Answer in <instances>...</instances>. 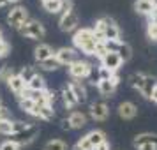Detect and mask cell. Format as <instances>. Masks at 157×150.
Here are the masks:
<instances>
[{
    "label": "cell",
    "instance_id": "9",
    "mask_svg": "<svg viewBox=\"0 0 157 150\" xmlns=\"http://www.w3.org/2000/svg\"><path fill=\"white\" fill-rule=\"evenodd\" d=\"M122 64H124V60H122L120 55H118V53H115V51H108L106 57L101 60V65H102V67H106V69H109L111 72H117L122 67Z\"/></svg>",
    "mask_w": 157,
    "mask_h": 150
},
{
    "label": "cell",
    "instance_id": "50",
    "mask_svg": "<svg viewBox=\"0 0 157 150\" xmlns=\"http://www.w3.org/2000/svg\"><path fill=\"white\" fill-rule=\"evenodd\" d=\"M7 2H11V4H16V2H20V0H7Z\"/></svg>",
    "mask_w": 157,
    "mask_h": 150
},
{
    "label": "cell",
    "instance_id": "27",
    "mask_svg": "<svg viewBox=\"0 0 157 150\" xmlns=\"http://www.w3.org/2000/svg\"><path fill=\"white\" fill-rule=\"evenodd\" d=\"M43 150H67V145L62 140H50V141H46Z\"/></svg>",
    "mask_w": 157,
    "mask_h": 150
},
{
    "label": "cell",
    "instance_id": "3",
    "mask_svg": "<svg viewBox=\"0 0 157 150\" xmlns=\"http://www.w3.org/2000/svg\"><path fill=\"white\" fill-rule=\"evenodd\" d=\"M20 34L25 37H29V39H43L46 36V30H44V25L41 21H37V20H29V21H25L23 27H20Z\"/></svg>",
    "mask_w": 157,
    "mask_h": 150
},
{
    "label": "cell",
    "instance_id": "39",
    "mask_svg": "<svg viewBox=\"0 0 157 150\" xmlns=\"http://www.w3.org/2000/svg\"><path fill=\"white\" fill-rule=\"evenodd\" d=\"M147 34L152 41H157V23H148L147 27Z\"/></svg>",
    "mask_w": 157,
    "mask_h": 150
},
{
    "label": "cell",
    "instance_id": "49",
    "mask_svg": "<svg viewBox=\"0 0 157 150\" xmlns=\"http://www.w3.org/2000/svg\"><path fill=\"white\" fill-rule=\"evenodd\" d=\"M0 41H4V34H2V29H0Z\"/></svg>",
    "mask_w": 157,
    "mask_h": 150
},
{
    "label": "cell",
    "instance_id": "44",
    "mask_svg": "<svg viewBox=\"0 0 157 150\" xmlns=\"http://www.w3.org/2000/svg\"><path fill=\"white\" fill-rule=\"evenodd\" d=\"M94 150H109V143L108 141H104V143H101L99 147H95Z\"/></svg>",
    "mask_w": 157,
    "mask_h": 150
},
{
    "label": "cell",
    "instance_id": "25",
    "mask_svg": "<svg viewBox=\"0 0 157 150\" xmlns=\"http://www.w3.org/2000/svg\"><path fill=\"white\" fill-rule=\"evenodd\" d=\"M145 78H147V74H143V72H134V74L129 76V83H131V87H134L136 90L140 92L143 83H145Z\"/></svg>",
    "mask_w": 157,
    "mask_h": 150
},
{
    "label": "cell",
    "instance_id": "8",
    "mask_svg": "<svg viewBox=\"0 0 157 150\" xmlns=\"http://www.w3.org/2000/svg\"><path fill=\"white\" fill-rule=\"evenodd\" d=\"M60 30H64V32H74V30H78V25H79V20H78V14L71 11V13H67V14L60 16Z\"/></svg>",
    "mask_w": 157,
    "mask_h": 150
},
{
    "label": "cell",
    "instance_id": "36",
    "mask_svg": "<svg viewBox=\"0 0 157 150\" xmlns=\"http://www.w3.org/2000/svg\"><path fill=\"white\" fill-rule=\"evenodd\" d=\"M71 11H72V0H62L58 16H64V14H67V13H71Z\"/></svg>",
    "mask_w": 157,
    "mask_h": 150
},
{
    "label": "cell",
    "instance_id": "38",
    "mask_svg": "<svg viewBox=\"0 0 157 150\" xmlns=\"http://www.w3.org/2000/svg\"><path fill=\"white\" fill-rule=\"evenodd\" d=\"M117 74V72H111L109 69H106V67H102L101 65L99 67V79H111Z\"/></svg>",
    "mask_w": 157,
    "mask_h": 150
},
{
    "label": "cell",
    "instance_id": "2",
    "mask_svg": "<svg viewBox=\"0 0 157 150\" xmlns=\"http://www.w3.org/2000/svg\"><path fill=\"white\" fill-rule=\"evenodd\" d=\"M72 43L79 51H83L85 55H94L95 46H97V37L94 34V29H78L72 36Z\"/></svg>",
    "mask_w": 157,
    "mask_h": 150
},
{
    "label": "cell",
    "instance_id": "23",
    "mask_svg": "<svg viewBox=\"0 0 157 150\" xmlns=\"http://www.w3.org/2000/svg\"><path fill=\"white\" fill-rule=\"evenodd\" d=\"M86 138L90 140V143H92L94 148H95V147H99L101 143L106 141V134H104L101 129H94V131H90V133L86 134Z\"/></svg>",
    "mask_w": 157,
    "mask_h": 150
},
{
    "label": "cell",
    "instance_id": "20",
    "mask_svg": "<svg viewBox=\"0 0 157 150\" xmlns=\"http://www.w3.org/2000/svg\"><path fill=\"white\" fill-rule=\"evenodd\" d=\"M62 102L65 104V108H74L76 104H79L78 99H76V95L72 94V90L69 88V85H65L64 87V90H62Z\"/></svg>",
    "mask_w": 157,
    "mask_h": 150
},
{
    "label": "cell",
    "instance_id": "40",
    "mask_svg": "<svg viewBox=\"0 0 157 150\" xmlns=\"http://www.w3.org/2000/svg\"><path fill=\"white\" fill-rule=\"evenodd\" d=\"M104 44H106V48H108V51H118V48H120V44H122V41H104Z\"/></svg>",
    "mask_w": 157,
    "mask_h": 150
},
{
    "label": "cell",
    "instance_id": "6",
    "mask_svg": "<svg viewBox=\"0 0 157 150\" xmlns=\"http://www.w3.org/2000/svg\"><path fill=\"white\" fill-rule=\"evenodd\" d=\"M37 134H39V127H37V125H34V124H30V125L25 129L23 133L13 136V141H16L20 147H23V145H29V143L34 141V140L37 138Z\"/></svg>",
    "mask_w": 157,
    "mask_h": 150
},
{
    "label": "cell",
    "instance_id": "43",
    "mask_svg": "<svg viewBox=\"0 0 157 150\" xmlns=\"http://www.w3.org/2000/svg\"><path fill=\"white\" fill-rule=\"evenodd\" d=\"M150 18V23H157V4H155V7H154V11L148 14Z\"/></svg>",
    "mask_w": 157,
    "mask_h": 150
},
{
    "label": "cell",
    "instance_id": "41",
    "mask_svg": "<svg viewBox=\"0 0 157 150\" xmlns=\"http://www.w3.org/2000/svg\"><path fill=\"white\" fill-rule=\"evenodd\" d=\"M0 120H11V111L2 104H0Z\"/></svg>",
    "mask_w": 157,
    "mask_h": 150
},
{
    "label": "cell",
    "instance_id": "32",
    "mask_svg": "<svg viewBox=\"0 0 157 150\" xmlns=\"http://www.w3.org/2000/svg\"><path fill=\"white\" fill-rule=\"evenodd\" d=\"M14 76V71H13V67H9V65H4L2 69H0V81H6L7 83L9 79Z\"/></svg>",
    "mask_w": 157,
    "mask_h": 150
},
{
    "label": "cell",
    "instance_id": "12",
    "mask_svg": "<svg viewBox=\"0 0 157 150\" xmlns=\"http://www.w3.org/2000/svg\"><path fill=\"white\" fill-rule=\"evenodd\" d=\"M136 115H138V106L131 101H124L118 104V117L124 120H132Z\"/></svg>",
    "mask_w": 157,
    "mask_h": 150
},
{
    "label": "cell",
    "instance_id": "26",
    "mask_svg": "<svg viewBox=\"0 0 157 150\" xmlns=\"http://www.w3.org/2000/svg\"><path fill=\"white\" fill-rule=\"evenodd\" d=\"M39 67L43 69V71H57L60 64H58V60L55 57L48 58V60H44V62H39Z\"/></svg>",
    "mask_w": 157,
    "mask_h": 150
},
{
    "label": "cell",
    "instance_id": "24",
    "mask_svg": "<svg viewBox=\"0 0 157 150\" xmlns=\"http://www.w3.org/2000/svg\"><path fill=\"white\" fill-rule=\"evenodd\" d=\"M18 102H20V108H21L23 111H27L29 115L32 113V110L37 106V104H36V102H34L32 99H30L27 94H23L21 97H18Z\"/></svg>",
    "mask_w": 157,
    "mask_h": 150
},
{
    "label": "cell",
    "instance_id": "10",
    "mask_svg": "<svg viewBox=\"0 0 157 150\" xmlns=\"http://www.w3.org/2000/svg\"><path fill=\"white\" fill-rule=\"evenodd\" d=\"M90 117L97 122H104L109 117V108H108V104L102 102V101L94 102L92 106H90Z\"/></svg>",
    "mask_w": 157,
    "mask_h": 150
},
{
    "label": "cell",
    "instance_id": "7",
    "mask_svg": "<svg viewBox=\"0 0 157 150\" xmlns=\"http://www.w3.org/2000/svg\"><path fill=\"white\" fill-rule=\"evenodd\" d=\"M118 83H120V79H118V76L115 74L111 79H99V81H97V90H99V94L102 95V97H109V95L115 94Z\"/></svg>",
    "mask_w": 157,
    "mask_h": 150
},
{
    "label": "cell",
    "instance_id": "22",
    "mask_svg": "<svg viewBox=\"0 0 157 150\" xmlns=\"http://www.w3.org/2000/svg\"><path fill=\"white\" fill-rule=\"evenodd\" d=\"M157 87V83H155V79L152 78V76H148L147 74V78H145V83H143V87H141V90H140V94H141L145 99H150L152 97V92H154V88Z\"/></svg>",
    "mask_w": 157,
    "mask_h": 150
},
{
    "label": "cell",
    "instance_id": "11",
    "mask_svg": "<svg viewBox=\"0 0 157 150\" xmlns=\"http://www.w3.org/2000/svg\"><path fill=\"white\" fill-rule=\"evenodd\" d=\"M55 58L58 60V64L60 65H69L72 62H76L78 58H76V51L72 50V48H60V50L55 51Z\"/></svg>",
    "mask_w": 157,
    "mask_h": 150
},
{
    "label": "cell",
    "instance_id": "4",
    "mask_svg": "<svg viewBox=\"0 0 157 150\" xmlns=\"http://www.w3.org/2000/svg\"><path fill=\"white\" fill-rule=\"evenodd\" d=\"M29 20H30V18H29L27 9L21 7V6H16V7H13L7 13V23L13 27V29L20 30V27H23L25 21H29Z\"/></svg>",
    "mask_w": 157,
    "mask_h": 150
},
{
    "label": "cell",
    "instance_id": "5",
    "mask_svg": "<svg viewBox=\"0 0 157 150\" xmlns=\"http://www.w3.org/2000/svg\"><path fill=\"white\" fill-rule=\"evenodd\" d=\"M90 72H92V65L88 64V62H85V60H76V62H72L71 65H69V74H71L74 79H83L86 78V76H90Z\"/></svg>",
    "mask_w": 157,
    "mask_h": 150
},
{
    "label": "cell",
    "instance_id": "15",
    "mask_svg": "<svg viewBox=\"0 0 157 150\" xmlns=\"http://www.w3.org/2000/svg\"><path fill=\"white\" fill-rule=\"evenodd\" d=\"M34 57H36L37 64H39V62H44V60H48V58L55 57V51H53V48H51L50 44L41 43V44H37L36 46V50H34Z\"/></svg>",
    "mask_w": 157,
    "mask_h": 150
},
{
    "label": "cell",
    "instance_id": "1",
    "mask_svg": "<svg viewBox=\"0 0 157 150\" xmlns=\"http://www.w3.org/2000/svg\"><path fill=\"white\" fill-rule=\"evenodd\" d=\"M94 34H95L99 43H104V41H122L120 39V27L109 16H104V18H101V20L95 21Z\"/></svg>",
    "mask_w": 157,
    "mask_h": 150
},
{
    "label": "cell",
    "instance_id": "31",
    "mask_svg": "<svg viewBox=\"0 0 157 150\" xmlns=\"http://www.w3.org/2000/svg\"><path fill=\"white\" fill-rule=\"evenodd\" d=\"M0 134L13 136V120H0Z\"/></svg>",
    "mask_w": 157,
    "mask_h": 150
},
{
    "label": "cell",
    "instance_id": "34",
    "mask_svg": "<svg viewBox=\"0 0 157 150\" xmlns=\"http://www.w3.org/2000/svg\"><path fill=\"white\" fill-rule=\"evenodd\" d=\"M29 125H30V124H27V122H23V120H14V122H13V136L23 133Z\"/></svg>",
    "mask_w": 157,
    "mask_h": 150
},
{
    "label": "cell",
    "instance_id": "47",
    "mask_svg": "<svg viewBox=\"0 0 157 150\" xmlns=\"http://www.w3.org/2000/svg\"><path fill=\"white\" fill-rule=\"evenodd\" d=\"M140 150H157V147H154V145H147V147H141Z\"/></svg>",
    "mask_w": 157,
    "mask_h": 150
},
{
    "label": "cell",
    "instance_id": "19",
    "mask_svg": "<svg viewBox=\"0 0 157 150\" xmlns=\"http://www.w3.org/2000/svg\"><path fill=\"white\" fill-rule=\"evenodd\" d=\"M69 88H71L72 94L76 95L78 102H85V101H86V88L81 85V81H78V79L71 81V83H69Z\"/></svg>",
    "mask_w": 157,
    "mask_h": 150
},
{
    "label": "cell",
    "instance_id": "13",
    "mask_svg": "<svg viewBox=\"0 0 157 150\" xmlns=\"http://www.w3.org/2000/svg\"><path fill=\"white\" fill-rule=\"evenodd\" d=\"M9 88H11V92H14L18 97H21L23 94L27 92V81L20 76V74H14L13 78L7 81Z\"/></svg>",
    "mask_w": 157,
    "mask_h": 150
},
{
    "label": "cell",
    "instance_id": "33",
    "mask_svg": "<svg viewBox=\"0 0 157 150\" xmlns=\"http://www.w3.org/2000/svg\"><path fill=\"white\" fill-rule=\"evenodd\" d=\"M37 72H36V69H34V67H30V65H27V67H23L21 69V72H20V76H21L23 79H25V81H27V83H29L30 79L34 78V76H36Z\"/></svg>",
    "mask_w": 157,
    "mask_h": 150
},
{
    "label": "cell",
    "instance_id": "14",
    "mask_svg": "<svg viewBox=\"0 0 157 150\" xmlns=\"http://www.w3.org/2000/svg\"><path fill=\"white\" fill-rule=\"evenodd\" d=\"M134 147L138 150L141 148V147H147V145H154L157 147V134L155 133H141V134H138L134 138Z\"/></svg>",
    "mask_w": 157,
    "mask_h": 150
},
{
    "label": "cell",
    "instance_id": "18",
    "mask_svg": "<svg viewBox=\"0 0 157 150\" xmlns=\"http://www.w3.org/2000/svg\"><path fill=\"white\" fill-rule=\"evenodd\" d=\"M27 90H32V92H43V90H48V88H46V79H44L41 74H36V76L27 83Z\"/></svg>",
    "mask_w": 157,
    "mask_h": 150
},
{
    "label": "cell",
    "instance_id": "16",
    "mask_svg": "<svg viewBox=\"0 0 157 150\" xmlns=\"http://www.w3.org/2000/svg\"><path fill=\"white\" fill-rule=\"evenodd\" d=\"M32 117H37V118H41V120H51L53 117H55V111H53V106L50 104H43V106H39L37 104L34 110H32Z\"/></svg>",
    "mask_w": 157,
    "mask_h": 150
},
{
    "label": "cell",
    "instance_id": "45",
    "mask_svg": "<svg viewBox=\"0 0 157 150\" xmlns=\"http://www.w3.org/2000/svg\"><path fill=\"white\" fill-rule=\"evenodd\" d=\"M62 129H64V131H69V129H72V127H71V124H69V118L62 120Z\"/></svg>",
    "mask_w": 157,
    "mask_h": 150
},
{
    "label": "cell",
    "instance_id": "51",
    "mask_svg": "<svg viewBox=\"0 0 157 150\" xmlns=\"http://www.w3.org/2000/svg\"><path fill=\"white\" fill-rule=\"evenodd\" d=\"M41 2H43V4H48V2H51V0H41Z\"/></svg>",
    "mask_w": 157,
    "mask_h": 150
},
{
    "label": "cell",
    "instance_id": "30",
    "mask_svg": "<svg viewBox=\"0 0 157 150\" xmlns=\"http://www.w3.org/2000/svg\"><path fill=\"white\" fill-rule=\"evenodd\" d=\"M60 4H62V0H51L48 4H43L44 11H48L51 14H58V11H60Z\"/></svg>",
    "mask_w": 157,
    "mask_h": 150
},
{
    "label": "cell",
    "instance_id": "37",
    "mask_svg": "<svg viewBox=\"0 0 157 150\" xmlns=\"http://www.w3.org/2000/svg\"><path fill=\"white\" fill-rule=\"evenodd\" d=\"M20 148L21 147L16 141H13V140H6L4 143H0V150H20Z\"/></svg>",
    "mask_w": 157,
    "mask_h": 150
},
{
    "label": "cell",
    "instance_id": "35",
    "mask_svg": "<svg viewBox=\"0 0 157 150\" xmlns=\"http://www.w3.org/2000/svg\"><path fill=\"white\" fill-rule=\"evenodd\" d=\"M108 53V48L104 43H97V46H95V53H94V57H97L99 60H102V58L106 57Z\"/></svg>",
    "mask_w": 157,
    "mask_h": 150
},
{
    "label": "cell",
    "instance_id": "17",
    "mask_svg": "<svg viewBox=\"0 0 157 150\" xmlns=\"http://www.w3.org/2000/svg\"><path fill=\"white\" fill-rule=\"evenodd\" d=\"M155 7V2L154 0H136L134 2V11L140 14H147L148 16Z\"/></svg>",
    "mask_w": 157,
    "mask_h": 150
},
{
    "label": "cell",
    "instance_id": "52",
    "mask_svg": "<svg viewBox=\"0 0 157 150\" xmlns=\"http://www.w3.org/2000/svg\"><path fill=\"white\" fill-rule=\"evenodd\" d=\"M154 2H155V0H154Z\"/></svg>",
    "mask_w": 157,
    "mask_h": 150
},
{
    "label": "cell",
    "instance_id": "21",
    "mask_svg": "<svg viewBox=\"0 0 157 150\" xmlns=\"http://www.w3.org/2000/svg\"><path fill=\"white\" fill-rule=\"evenodd\" d=\"M69 124H71L72 129H81L86 125V117L81 111H72L69 115Z\"/></svg>",
    "mask_w": 157,
    "mask_h": 150
},
{
    "label": "cell",
    "instance_id": "28",
    "mask_svg": "<svg viewBox=\"0 0 157 150\" xmlns=\"http://www.w3.org/2000/svg\"><path fill=\"white\" fill-rule=\"evenodd\" d=\"M117 53L120 55V58L124 60V62H127V60H131V57H132V48H131L127 43H124V41H122L120 48H118Z\"/></svg>",
    "mask_w": 157,
    "mask_h": 150
},
{
    "label": "cell",
    "instance_id": "29",
    "mask_svg": "<svg viewBox=\"0 0 157 150\" xmlns=\"http://www.w3.org/2000/svg\"><path fill=\"white\" fill-rule=\"evenodd\" d=\"M72 150H94V147H92V143H90V140H88L86 134H85L83 138H79L78 141H76V145H74Z\"/></svg>",
    "mask_w": 157,
    "mask_h": 150
},
{
    "label": "cell",
    "instance_id": "46",
    "mask_svg": "<svg viewBox=\"0 0 157 150\" xmlns=\"http://www.w3.org/2000/svg\"><path fill=\"white\" fill-rule=\"evenodd\" d=\"M150 99L154 101V102H157V87L154 88V92H152V97H150Z\"/></svg>",
    "mask_w": 157,
    "mask_h": 150
},
{
    "label": "cell",
    "instance_id": "48",
    "mask_svg": "<svg viewBox=\"0 0 157 150\" xmlns=\"http://www.w3.org/2000/svg\"><path fill=\"white\" fill-rule=\"evenodd\" d=\"M7 4H9L7 0H0V7H4V6H7Z\"/></svg>",
    "mask_w": 157,
    "mask_h": 150
},
{
    "label": "cell",
    "instance_id": "42",
    "mask_svg": "<svg viewBox=\"0 0 157 150\" xmlns=\"http://www.w3.org/2000/svg\"><path fill=\"white\" fill-rule=\"evenodd\" d=\"M9 51H11V46L7 44V41H0V57H6Z\"/></svg>",
    "mask_w": 157,
    "mask_h": 150
}]
</instances>
